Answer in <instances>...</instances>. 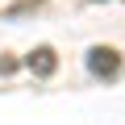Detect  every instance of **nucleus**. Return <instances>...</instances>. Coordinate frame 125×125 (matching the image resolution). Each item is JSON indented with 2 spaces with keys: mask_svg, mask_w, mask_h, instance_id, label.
I'll use <instances>...</instances> for the list:
<instances>
[{
  "mask_svg": "<svg viewBox=\"0 0 125 125\" xmlns=\"http://www.w3.org/2000/svg\"><path fill=\"white\" fill-rule=\"evenodd\" d=\"M88 71H92L96 79H117V75H121V54H117L113 46H92V50H88Z\"/></svg>",
  "mask_w": 125,
  "mask_h": 125,
  "instance_id": "f257e3e1",
  "label": "nucleus"
},
{
  "mask_svg": "<svg viewBox=\"0 0 125 125\" xmlns=\"http://www.w3.org/2000/svg\"><path fill=\"white\" fill-rule=\"evenodd\" d=\"M25 67H29L33 75H42V79H46V75H54V67H58V54H54L50 46H38V50L25 58Z\"/></svg>",
  "mask_w": 125,
  "mask_h": 125,
  "instance_id": "f03ea898",
  "label": "nucleus"
},
{
  "mask_svg": "<svg viewBox=\"0 0 125 125\" xmlns=\"http://www.w3.org/2000/svg\"><path fill=\"white\" fill-rule=\"evenodd\" d=\"M38 9H42V0H17L9 9V17H25V13H38Z\"/></svg>",
  "mask_w": 125,
  "mask_h": 125,
  "instance_id": "7ed1b4c3",
  "label": "nucleus"
},
{
  "mask_svg": "<svg viewBox=\"0 0 125 125\" xmlns=\"http://www.w3.org/2000/svg\"><path fill=\"white\" fill-rule=\"evenodd\" d=\"M9 71H17V58H0V75H9Z\"/></svg>",
  "mask_w": 125,
  "mask_h": 125,
  "instance_id": "20e7f679",
  "label": "nucleus"
}]
</instances>
